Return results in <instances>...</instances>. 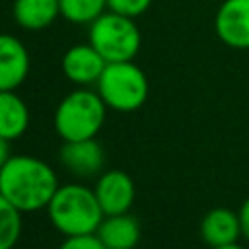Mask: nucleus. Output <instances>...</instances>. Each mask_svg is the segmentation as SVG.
<instances>
[{
    "label": "nucleus",
    "mask_w": 249,
    "mask_h": 249,
    "mask_svg": "<svg viewBox=\"0 0 249 249\" xmlns=\"http://www.w3.org/2000/svg\"><path fill=\"white\" fill-rule=\"evenodd\" d=\"M93 193L105 216L128 212L136 196L134 181L123 169H109V171L99 173Z\"/></svg>",
    "instance_id": "nucleus-6"
},
{
    "label": "nucleus",
    "mask_w": 249,
    "mask_h": 249,
    "mask_svg": "<svg viewBox=\"0 0 249 249\" xmlns=\"http://www.w3.org/2000/svg\"><path fill=\"white\" fill-rule=\"evenodd\" d=\"M60 16L58 0H14V19L27 31L49 27Z\"/></svg>",
    "instance_id": "nucleus-14"
},
{
    "label": "nucleus",
    "mask_w": 249,
    "mask_h": 249,
    "mask_svg": "<svg viewBox=\"0 0 249 249\" xmlns=\"http://www.w3.org/2000/svg\"><path fill=\"white\" fill-rule=\"evenodd\" d=\"M97 93L105 105L119 113H132L148 99V78L132 60L107 62L97 80Z\"/></svg>",
    "instance_id": "nucleus-4"
},
{
    "label": "nucleus",
    "mask_w": 249,
    "mask_h": 249,
    "mask_svg": "<svg viewBox=\"0 0 249 249\" xmlns=\"http://www.w3.org/2000/svg\"><path fill=\"white\" fill-rule=\"evenodd\" d=\"M21 233V212L0 195V249H14Z\"/></svg>",
    "instance_id": "nucleus-16"
},
{
    "label": "nucleus",
    "mask_w": 249,
    "mask_h": 249,
    "mask_svg": "<svg viewBox=\"0 0 249 249\" xmlns=\"http://www.w3.org/2000/svg\"><path fill=\"white\" fill-rule=\"evenodd\" d=\"M56 189L58 177L41 158L16 154L0 167V195L19 212L47 208Z\"/></svg>",
    "instance_id": "nucleus-1"
},
{
    "label": "nucleus",
    "mask_w": 249,
    "mask_h": 249,
    "mask_svg": "<svg viewBox=\"0 0 249 249\" xmlns=\"http://www.w3.org/2000/svg\"><path fill=\"white\" fill-rule=\"evenodd\" d=\"M107 60L95 51L91 43L74 45L62 56V72L64 76L78 86L97 84L101 72L105 70Z\"/></svg>",
    "instance_id": "nucleus-8"
},
{
    "label": "nucleus",
    "mask_w": 249,
    "mask_h": 249,
    "mask_svg": "<svg viewBox=\"0 0 249 249\" xmlns=\"http://www.w3.org/2000/svg\"><path fill=\"white\" fill-rule=\"evenodd\" d=\"M107 109L97 89L78 88L56 105L53 117L54 130L64 142L95 138L105 123Z\"/></svg>",
    "instance_id": "nucleus-3"
},
{
    "label": "nucleus",
    "mask_w": 249,
    "mask_h": 249,
    "mask_svg": "<svg viewBox=\"0 0 249 249\" xmlns=\"http://www.w3.org/2000/svg\"><path fill=\"white\" fill-rule=\"evenodd\" d=\"M29 109L16 89L0 91V134L8 140H16L25 134L29 126Z\"/></svg>",
    "instance_id": "nucleus-13"
},
{
    "label": "nucleus",
    "mask_w": 249,
    "mask_h": 249,
    "mask_svg": "<svg viewBox=\"0 0 249 249\" xmlns=\"http://www.w3.org/2000/svg\"><path fill=\"white\" fill-rule=\"evenodd\" d=\"M95 235L107 249H134L140 241V224L128 212L105 216Z\"/></svg>",
    "instance_id": "nucleus-12"
},
{
    "label": "nucleus",
    "mask_w": 249,
    "mask_h": 249,
    "mask_svg": "<svg viewBox=\"0 0 249 249\" xmlns=\"http://www.w3.org/2000/svg\"><path fill=\"white\" fill-rule=\"evenodd\" d=\"M237 216H239V224H241V235L245 239H249V196L243 200Z\"/></svg>",
    "instance_id": "nucleus-19"
},
{
    "label": "nucleus",
    "mask_w": 249,
    "mask_h": 249,
    "mask_svg": "<svg viewBox=\"0 0 249 249\" xmlns=\"http://www.w3.org/2000/svg\"><path fill=\"white\" fill-rule=\"evenodd\" d=\"M29 53L14 35L0 33V91L18 89L29 74Z\"/></svg>",
    "instance_id": "nucleus-10"
},
{
    "label": "nucleus",
    "mask_w": 249,
    "mask_h": 249,
    "mask_svg": "<svg viewBox=\"0 0 249 249\" xmlns=\"http://www.w3.org/2000/svg\"><path fill=\"white\" fill-rule=\"evenodd\" d=\"M200 235L208 247L237 243V237L241 235L239 216L230 208H212L200 222Z\"/></svg>",
    "instance_id": "nucleus-11"
},
{
    "label": "nucleus",
    "mask_w": 249,
    "mask_h": 249,
    "mask_svg": "<svg viewBox=\"0 0 249 249\" xmlns=\"http://www.w3.org/2000/svg\"><path fill=\"white\" fill-rule=\"evenodd\" d=\"M60 163L76 177L99 175L105 165V152L95 138L64 142L60 148Z\"/></svg>",
    "instance_id": "nucleus-9"
},
{
    "label": "nucleus",
    "mask_w": 249,
    "mask_h": 249,
    "mask_svg": "<svg viewBox=\"0 0 249 249\" xmlns=\"http://www.w3.org/2000/svg\"><path fill=\"white\" fill-rule=\"evenodd\" d=\"M210 249H243V247H239L237 243H231V245H222V247H210Z\"/></svg>",
    "instance_id": "nucleus-21"
},
{
    "label": "nucleus",
    "mask_w": 249,
    "mask_h": 249,
    "mask_svg": "<svg viewBox=\"0 0 249 249\" xmlns=\"http://www.w3.org/2000/svg\"><path fill=\"white\" fill-rule=\"evenodd\" d=\"M89 43L107 62H123L132 60L142 43V35L134 18L103 12L97 19L89 23Z\"/></svg>",
    "instance_id": "nucleus-5"
},
{
    "label": "nucleus",
    "mask_w": 249,
    "mask_h": 249,
    "mask_svg": "<svg viewBox=\"0 0 249 249\" xmlns=\"http://www.w3.org/2000/svg\"><path fill=\"white\" fill-rule=\"evenodd\" d=\"M47 214L64 237L95 233L105 218L93 189L80 183L58 185L47 206Z\"/></svg>",
    "instance_id": "nucleus-2"
},
{
    "label": "nucleus",
    "mask_w": 249,
    "mask_h": 249,
    "mask_svg": "<svg viewBox=\"0 0 249 249\" xmlns=\"http://www.w3.org/2000/svg\"><path fill=\"white\" fill-rule=\"evenodd\" d=\"M152 0H107V10L128 16V18H136L142 16L148 8H150Z\"/></svg>",
    "instance_id": "nucleus-17"
},
{
    "label": "nucleus",
    "mask_w": 249,
    "mask_h": 249,
    "mask_svg": "<svg viewBox=\"0 0 249 249\" xmlns=\"http://www.w3.org/2000/svg\"><path fill=\"white\" fill-rule=\"evenodd\" d=\"M60 16L72 23H91L107 10V0H58Z\"/></svg>",
    "instance_id": "nucleus-15"
},
{
    "label": "nucleus",
    "mask_w": 249,
    "mask_h": 249,
    "mask_svg": "<svg viewBox=\"0 0 249 249\" xmlns=\"http://www.w3.org/2000/svg\"><path fill=\"white\" fill-rule=\"evenodd\" d=\"M10 156H12L10 154V140L0 134V167L10 160Z\"/></svg>",
    "instance_id": "nucleus-20"
},
{
    "label": "nucleus",
    "mask_w": 249,
    "mask_h": 249,
    "mask_svg": "<svg viewBox=\"0 0 249 249\" xmlns=\"http://www.w3.org/2000/svg\"><path fill=\"white\" fill-rule=\"evenodd\" d=\"M218 39L231 49H249V0H224L214 18Z\"/></svg>",
    "instance_id": "nucleus-7"
},
{
    "label": "nucleus",
    "mask_w": 249,
    "mask_h": 249,
    "mask_svg": "<svg viewBox=\"0 0 249 249\" xmlns=\"http://www.w3.org/2000/svg\"><path fill=\"white\" fill-rule=\"evenodd\" d=\"M58 249H107L101 239L95 233H88V235H74V237H66Z\"/></svg>",
    "instance_id": "nucleus-18"
}]
</instances>
